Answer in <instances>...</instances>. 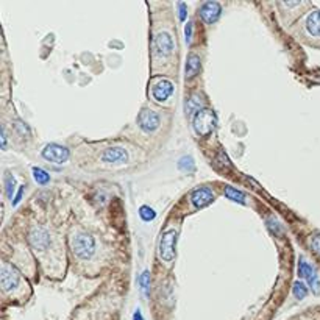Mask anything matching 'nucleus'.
Masks as SVG:
<instances>
[{
  "label": "nucleus",
  "mask_w": 320,
  "mask_h": 320,
  "mask_svg": "<svg viewBox=\"0 0 320 320\" xmlns=\"http://www.w3.org/2000/svg\"><path fill=\"white\" fill-rule=\"evenodd\" d=\"M199 14L205 23L211 25V23H214L220 18V14H222V6H220V3H217V2H205L200 6Z\"/></svg>",
  "instance_id": "nucleus-10"
},
{
  "label": "nucleus",
  "mask_w": 320,
  "mask_h": 320,
  "mask_svg": "<svg viewBox=\"0 0 320 320\" xmlns=\"http://www.w3.org/2000/svg\"><path fill=\"white\" fill-rule=\"evenodd\" d=\"M309 245H311V249H313V251L316 253V255L320 256V233L316 234V236L313 237V239H311Z\"/></svg>",
  "instance_id": "nucleus-25"
},
{
  "label": "nucleus",
  "mask_w": 320,
  "mask_h": 320,
  "mask_svg": "<svg viewBox=\"0 0 320 320\" xmlns=\"http://www.w3.org/2000/svg\"><path fill=\"white\" fill-rule=\"evenodd\" d=\"M14 189H16V178L11 174L5 175V192L6 197L13 202V195H14Z\"/></svg>",
  "instance_id": "nucleus-21"
},
{
  "label": "nucleus",
  "mask_w": 320,
  "mask_h": 320,
  "mask_svg": "<svg viewBox=\"0 0 320 320\" xmlns=\"http://www.w3.org/2000/svg\"><path fill=\"white\" fill-rule=\"evenodd\" d=\"M316 275V270L313 269V266L309 264V262H306L303 258H300L298 261V276L300 278H305V280H311Z\"/></svg>",
  "instance_id": "nucleus-16"
},
{
  "label": "nucleus",
  "mask_w": 320,
  "mask_h": 320,
  "mask_svg": "<svg viewBox=\"0 0 320 320\" xmlns=\"http://www.w3.org/2000/svg\"><path fill=\"white\" fill-rule=\"evenodd\" d=\"M139 286H141V291L144 294V297H150V286H152V280H150V272L149 270H144L139 276Z\"/></svg>",
  "instance_id": "nucleus-17"
},
{
  "label": "nucleus",
  "mask_w": 320,
  "mask_h": 320,
  "mask_svg": "<svg viewBox=\"0 0 320 320\" xmlns=\"http://www.w3.org/2000/svg\"><path fill=\"white\" fill-rule=\"evenodd\" d=\"M216 124H217L216 114L212 113L211 110H206V108L200 110L192 119V125H194L195 133L199 136H202V137L209 136L212 133V130L216 128Z\"/></svg>",
  "instance_id": "nucleus-2"
},
{
  "label": "nucleus",
  "mask_w": 320,
  "mask_h": 320,
  "mask_svg": "<svg viewBox=\"0 0 320 320\" xmlns=\"http://www.w3.org/2000/svg\"><path fill=\"white\" fill-rule=\"evenodd\" d=\"M200 68H202L200 56L195 53H189L186 60V78H194L200 72Z\"/></svg>",
  "instance_id": "nucleus-14"
},
{
  "label": "nucleus",
  "mask_w": 320,
  "mask_h": 320,
  "mask_svg": "<svg viewBox=\"0 0 320 320\" xmlns=\"http://www.w3.org/2000/svg\"><path fill=\"white\" fill-rule=\"evenodd\" d=\"M216 200V194L209 187H197L191 194V203L195 208H205Z\"/></svg>",
  "instance_id": "nucleus-11"
},
{
  "label": "nucleus",
  "mask_w": 320,
  "mask_h": 320,
  "mask_svg": "<svg viewBox=\"0 0 320 320\" xmlns=\"http://www.w3.org/2000/svg\"><path fill=\"white\" fill-rule=\"evenodd\" d=\"M177 231L175 229H167L164 231L160 241V258L166 262L174 261L175 258V244H177Z\"/></svg>",
  "instance_id": "nucleus-3"
},
{
  "label": "nucleus",
  "mask_w": 320,
  "mask_h": 320,
  "mask_svg": "<svg viewBox=\"0 0 320 320\" xmlns=\"http://www.w3.org/2000/svg\"><path fill=\"white\" fill-rule=\"evenodd\" d=\"M200 110H203V100H202V97L199 94H194L189 97V100H187L186 103V111L189 116H195L197 113H199Z\"/></svg>",
  "instance_id": "nucleus-15"
},
{
  "label": "nucleus",
  "mask_w": 320,
  "mask_h": 320,
  "mask_svg": "<svg viewBox=\"0 0 320 320\" xmlns=\"http://www.w3.org/2000/svg\"><path fill=\"white\" fill-rule=\"evenodd\" d=\"M178 167L184 172H192L194 170V160L191 157H183L178 161Z\"/></svg>",
  "instance_id": "nucleus-23"
},
{
  "label": "nucleus",
  "mask_w": 320,
  "mask_h": 320,
  "mask_svg": "<svg viewBox=\"0 0 320 320\" xmlns=\"http://www.w3.org/2000/svg\"><path fill=\"white\" fill-rule=\"evenodd\" d=\"M292 292H294V297L297 300H303L308 295V288L305 283L301 281H295L292 284Z\"/></svg>",
  "instance_id": "nucleus-20"
},
{
  "label": "nucleus",
  "mask_w": 320,
  "mask_h": 320,
  "mask_svg": "<svg viewBox=\"0 0 320 320\" xmlns=\"http://www.w3.org/2000/svg\"><path fill=\"white\" fill-rule=\"evenodd\" d=\"M137 125L144 133H153L161 125V117L157 111L152 110H142L137 116Z\"/></svg>",
  "instance_id": "nucleus-7"
},
{
  "label": "nucleus",
  "mask_w": 320,
  "mask_h": 320,
  "mask_svg": "<svg viewBox=\"0 0 320 320\" xmlns=\"http://www.w3.org/2000/svg\"><path fill=\"white\" fill-rule=\"evenodd\" d=\"M23 189H25V186H21V189H19L18 195H16V199H14L13 205H18V203L21 202V199H22V194H23Z\"/></svg>",
  "instance_id": "nucleus-28"
},
{
  "label": "nucleus",
  "mask_w": 320,
  "mask_h": 320,
  "mask_svg": "<svg viewBox=\"0 0 320 320\" xmlns=\"http://www.w3.org/2000/svg\"><path fill=\"white\" fill-rule=\"evenodd\" d=\"M305 28L308 31V35L314 36V38H320V10H314L308 14Z\"/></svg>",
  "instance_id": "nucleus-13"
},
{
  "label": "nucleus",
  "mask_w": 320,
  "mask_h": 320,
  "mask_svg": "<svg viewBox=\"0 0 320 320\" xmlns=\"http://www.w3.org/2000/svg\"><path fill=\"white\" fill-rule=\"evenodd\" d=\"M6 141H8L6 131H5V127H2V149H3V150H6Z\"/></svg>",
  "instance_id": "nucleus-29"
},
{
  "label": "nucleus",
  "mask_w": 320,
  "mask_h": 320,
  "mask_svg": "<svg viewBox=\"0 0 320 320\" xmlns=\"http://www.w3.org/2000/svg\"><path fill=\"white\" fill-rule=\"evenodd\" d=\"M28 242L36 251L38 250L43 251L52 244V237H50V233H48L44 227H38L36 225L28 231Z\"/></svg>",
  "instance_id": "nucleus-5"
},
{
  "label": "nucleus",
  "mask_w": 320,
  "mask_h": 320,
  "mask_svg": "<svg viewBox=\"0 0 320 320\" xmlns=\"http://www.w3.org/2000/svg\"><path fill=\"white\" fill-rule=\"evenodd\" d=\"M224 194H225V197H228L229 200L237 202V203H245V194L242 191L234 189V187H231V186H227Z\"/></svg>",
  "instance_id": "nucleus-18"
},
{
  "label": "nucleus",
  "mask_w": 320,
  "mask_h": 320,
  "mask_svg": "<svg viewBox=\"0 0 320 320\" xmlns=\"http://www.w3.org/2000/svg\"><path fill=\"white\" fill-rule=\"evenodd\" d=\"M0 275H2L0 276V280H2L3 292H13L14 289H18V286L21 283V274L14 266L8 264V262H3Z\"/></svg>",
  "instance_id": "nucleus-4"
},
{
  "label": "nucleus",
  "mask_w": 320,
  "mask_h": 320,
  "mask_svg": "<svg viewBox=\"0 0 320 320\" xmlns=\"http://www.w3.org/2000/svg\"><path fill=\"white\" fill-rule=\"evenodd\" d=\"M14 128L19 131L21 136H30V128H28V125L25 124V122L16 119V120H14Z\"/></svg>",
  "instance_id": "nucleus-24"
},
{
  "label": "nucleus",
  "mask_w": 320,
  "mask_h": 320,
  "mask_svg": "<svg viewBox=\"0 0 320 320\" xmlns=\"http://www.w3.org/2000/svg\"><path fill=\"white\" fill-rule=\"evenodd\" d=\"M70 249L80 259H89L95 253V239L86 231H75L70 234Z\"/></svg>",
  "instance_id": "nucleus-1"
},
{
  "label": "nucleus",
  "mask_w": 320,
  "mask_h": 320,
  "mask_svg": "<svg viewBox=\"0 0 320 320\" xmlns=\"http://www.w3.org/2000/svg\"><path fill=\"white\" fill-rule=\"evenodd\" d=\"M139 216H141V219L144 220V222H150V220H153L155 217H157V212H155L153 208L144 205V206H141V209H139Z\"/></svg>",
  "instance_id": "nucleus-22"
},
{
  "label": "nucleus",
  "mask_w": 320,
  "mask_h": 320,
  "mask_svg": "<svg viewBox=\"0 0 320 320\" xmlns=\"http://www.w3.org/2000/svg\"><path fill=\"white\" fill-rule=\"evenodd\" d=\"M133 320H145V319H144V316H142V313H141V309H139V308L135 311V314H133Z\"/></svg>",
  "instance_id": "nucleus-30"
},
{
  "label": "nucleus",
  "mask_w": 320,
  "mask_h": 320,
  "mask_svg": "<svg viewBox=\"0 0 320 320\" xmlns=\"http://www.w3.org/2000/svg\"><path fill=\"white\" fill-rule=\"evenodd\" d=\"M174 52V39L169 33H158L153 39V55L158 58H167Z\"/></svg>",
  "instance_id": "nucleus-6"
},
{
  "label": "nucleus",
  "mask_w": 320,
  "mask_h": 320,
  "mask_svg": "<svg viewBox=\"0 0 320 320\" xmlns=\"http://www.w3.org/2000/svg\"><path fill=\"white\" fill-rule=\"evenodd\" d=\"M31 170H33V178H35V182H36L38 184H47L48 182H50V175H48L44 169L33 167Z\"/></svg>",
  "instance_id": "nucleus-19"
},
{
  "label": "nucleus",
  "mask_w": 320,
  "mask_h": 320,
  "mask_svg": "<svg viewBox=\"0 0 320 320\" xmlns=\"http://www.w3.org/2000/svg\"><path fill=\"white\" fill-rule=\"evenodd\" d=\"M102 161L105 164H125L128 161V152L124 147H111L103 152Z\"/></svg>",
  "instance_id": "nucleus-12"
},
{
  "label": "nucleus",
  "mask_w": 320,
  "mask_h": 320,
  "mask_svg": "<svg viewBox=\"0 0 320 320\" xmlns=\"http://www.w3.org/2000/svg\"><path fill=\"white\" fill-rule=\"evenodd\" d=\"M174 94V83L167 78H160L152 85V95L157 102H166Z\"/></svg>",
  "instance_id": "nucleus-9"
},
{
  "label": "nucleus",
  "mask_w": 320,
  "mask_h": 320,
  "mask_svg": "<svg viewBox=\"0 0 320 320\" xmlns=\"http://www.w3.org/2000/svg\"><path fill=\"white\" fill-rule=\"evenodd\" d=\"M70 152L68 147L60 145V144H47L43 150V158L46 161H50L55 164H63L69 160Z\"/></svg>",
  "instance_id": "nucleus-8"
},
{
  "label": "nucleus",
  "mask_w": 320,
  "mask_h": 320,
  "mask_svg": "<svg viewBox=\"0 0 320 320\" xmlns=\"http://www.w3.org/2000/svg\"><path fill=\"white\" fill-rule=\"evenodd\" d=\"M178 8H180V19L183 21L186 18V3H180Z\"/></svg>",
  "instance_id": "nucleus-27"
},
{
  "label": "nucleus",
  "mask_w": 320,
  "mask_h": 320,
  "mask_svg": "<svg viewBox=\"0 0 320 320\" xmlns=\"http://www.w3.org/2000/svg\"><path fill=\"white\" fill-rule=\"evenodd\" d=\"M184 36H186L187 43H191V39H192V22H187V25L184 28Z\"/></svg>",
  "instance_id": "nucleus-26"
}]
</instances>
